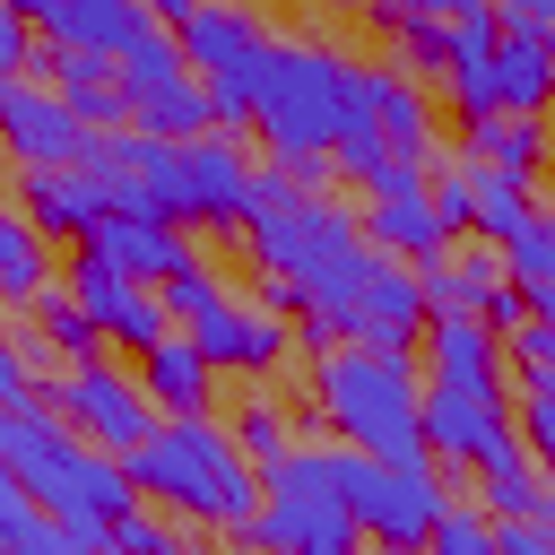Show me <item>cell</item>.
<instances>
[{"mask_svg":"<svg viewBox=\"0 0 555 555\" xmlns=\"http://www.w3.org/2000/svg\"><path fill=\"white\" fill-rule=\"evenodd\" d=\"M243 225L269 269V304L304 321L312 356L321 347H416V330H425L416 269L373 251V234L338 199L304 191L286 165H260Z\"/></svg>","mask_w":555,"mask_h":555,"instance_id":"1","label":"cell"},{"mask_svg":"<svg viewBox=\"0 0 555 555\" xmlns=\"http://www.w3.org/2000/svg\"><path fill=\"white\" fill-rule=\"evenodd\" d=\"M0 460L17 468L26 503H35L43 520H61L78 546H104V529L139 503L130 468H121L113 451L78 442V434H69L52 408H35V399H9V408H0Z\"/></svg>","mask_w":555,"mask_h":555,"instance_id":"2","label":"cell"},{"mask_svg":"<svg viewBox=\"0 0 555 555\" xmlns=\"http://www.w3.org/2000/svg\"><path fill=\"white\" fill-rule=\"evenodd\" d=\"M130 486L139 494H156L165 512H182L191 529H251V512H260V468L234 451V434L217 425V416H165L130 460Z\"/></svg>","mask_w":555,"mask_h":555,"instance_id":"3","label":"cell"},{"mask_svg":"<svg viewBox=\"0 0 555 555\" xmlns=\"http://www.w3.org/2000/svg\"><path fill=\"white\" fill-rule=\"evenodd\" d=\"M312 399L330 442L364 451V460H425V390H416V356L408 347H321L312 356Z\"/></svg>","mask_w":555,"mask_h":555,"instance_id":"4","label":"cell"},{"mask_svg":"<svg viewBox=\"0 0 555 555\" xmlns=\"http://www.w3.org/2000/svg\"><path fill=\"white\" fill-rule=\"evenodd\" d=\"M260 555H356V512L338 486V442H304L286 468L260 477V512L243 529Z\"/></svg>","mask_w":555,"mask_h":555,"instance_id":"5","label":"cell"},{"mask_svg":"<svg viewBox=\"0 0 555 555\" xmlns=\"http://www.w3.org/2000/svg\"><path fill=\"white\" fill-rule=\"evenodd\" d=\"M156 295H165L173 330L208 356V373H269V364L286 356V321H278V312H260V304H243V295H225L199 260H191V269H173Z\"/></svg>","mask_w":555,"mask_h":555,"instance_id":"6","label":"cell"},{"mask_svg":"<svg viewBox=\"0 0 555 555\" xmlns=\"http://www.w3.org/2000/svg\"><path fill=\"white\" fill-rule=\"evenodd\" d=\"M338 486H347L356 529L373 546H390V555H416L434 538V520L451 512V486H442L434 460H364V451L338 442Z\"/></svg>","mask_w":555,"mask_h":555,"instance_id":"7","label":"cell"},{"mask_svg":"<svg viewBox=\"0 0 555 555\" xmlns=\"http://www.w3.org/2000/svg\"><path fill=\"white\" fill-rule=\"evenodd\" d=\"M113 78H121L130 121H139L147 139H199V130H217V95H208V78L182 61V43H173L165 26L139 35V43L113 61Z\"/></svg>","mask_w":555,"mask_h":555,"instance_id":"8","label":"cell"},{"mask_svg":"<svg viewBox=\"0 0 555 555\" xmlns=\"http://www.w3.org/2000/svg\"><path fill=\"white\" fill-rule=\"evenodd\" d=\"M425 460L434 468H503L520 460V425H512V390H460V382H425Z\"/></svg>","mask_w":555,"mask_h":555,"instance_id":"9","label":"cell"},{"mask_svg":"<svg viewBox=\"0 0 555 555\" xmlns=\"http://www.w3.org/2000/svg\"><path fill=\"white\" fill-rule=\"evenodd\" d=\"M52 416H61L78 442L113 451V460H130V451L165 425L156 399L139 390V373H121V364H69V373L52 382Z\"/></svg>","mask_w":555,"mask_h":555,"instance_id":"10","label":"cell"},{"mask_svg":"<svg viewBox=\"0 0 555 555\" xmlns=\"http://www.w3.org/2000/svg\"><path fill=\"white\" fill-rule=\"evenodd\" d=\"M0 147L17 156V173H35V165H87L95 130L69 113L61 87H43L35 69H17V78H0Z\"/></svg>","mask_w":555,"mask_h":555,"instance_id":"11","label":"cell"},{"mask_svg":"<svg viewBox=\"0 0 555 555\" xmlns=\"http://www.w3.org/2000/svg\"><path fill=\"white\" fill-rule=\"evenodd\" d=\"M434 199H442L451 234H477V243H494V251L529 225V182L503 173V165H486V156H451V165H434Z\"/></svg>","mask_w":555,"mask_h":555,"instance_id":"12","label":"cell"},{"mask_svg":"<svg viewBox=\"0 0 555 555\" xmlns=\"http://www.w3.org/2000/svg\"><path fill=\"white\" fill-rule=\"evenodd\" d=\"M546 104H555V26H538V17H494V61H486V87H477V121H486V113L538 121Z\"/></svg>","mask_w":555,"mask_h":555,"instance_id":"13","label":"cell"},{"mask_svg":"<svg viewBox=\"0 0 555 555\" xmlns=\"http://www.w3.org/2000/svg\"><path fill=\"white\" fill-rule=\"evenodd\" d=\"M69 304H78L113 347H156V338H173L165 295H156V286H139V278H121V269H104L95 251H78V260H69Z\"/></svg>","mask_w":555,"mask_h":555,"instance_id":"14","label":"cell"},{"mask_svg":"<svg viewBox=\"0 0 555 555\" xmlns=\"http://www.w3.org/2000/svg\"><path fill=\"white\" fill-rule=\"evenodd\" d=\"M17 208H26L35 234H69V243H87V234L113 217V182L87 173V165H35V173H17Z\"/></svg>","mask_w":555,"mask_h":555,"instance_id":"15","label":"cell"},{"mask_svg":"<svg viewBox=\"0 0 555 555\" xmlns=\"http://www.w3.org/2000/svg\"><path fill=\"white\" fill-rule=\"evenodd\" d=\"M364 234H373V251H390L399 269H425V260H442L460 234H451V217H442V199H434V173L425 182H408V191H373V208L356 217Z\"/></svg>","mask_w":555,"mask_h":555,"instance_id":"16","label":"cell"},{"mask_svg":"<svg viewBox=\"0 0 555 555\" xmlns=\"http://www.w3.org/2000/svg\"><path fill=\"white\" fill-rule=\"evenodd\" d=\"M78 251H95L104 269H121V278H139V286H165L173 269H191L199 251H191V234L182 225H165V217H147V208H113Z\"/></svg>","mask_w":555,"mask_h":555,"instance_id":"17","label":"cell"},{"mask_svg":"<svg viewBox=\"0 0 555 555\" xmlns=\"http://www.w3.org/2000/svg\"><path fill=\"white\" fill-rule=\"evenodd\" d=\"M173 43H182V61L208 78V95H225V87L243 78V61L269 43V26H260L251 9H234V0H199V9L173 26Z\"/></svg>","mask_w":555,"mask_h":555,"instance_id":"18","label":"cell"},{"mask_svg":"<svg viewBox=\"0 0 555 555\" xmlns=\"http://www.w3.org/2000/svg\"><path fill=\"white\" fill-rule=\"evenodd\" d=\"M503 373H512V356H503V338H494L486 321H468V312H434V321H425V382L512 390Z\"/></svg>","mask_w":555,"mask_h":555,"instance_id":"19","label":"cell"},{"mask_svg":"<svg viewBox=\"0 0 555 555\" xmlns=\"http://www.w3.org/2000/svg\"><path fill=\"white\" fill-rule=\"evenodd\" d=\"M35 26L69 52H95V61H121L139 35H156V17L139 0H35Z\"/></svg>","mask_w":555,"mask_h":555,"instance_id":"20","label":"cell"},{"mask_svg":"<svg viewBox=\"0 0 555 555\" xmlns=\"http://www.w3.org/2000/svg\"><path fill=\"white\" fill-rule=\"evenodd\" d=\"M364 87H373V121H382V147L434 173V165H442V121H434V95H425L408 69H364Z\"/></svg>","mask_w":555,"mask_h":555,"instance_id":"21","label":"cell"},{"mask_svg":"<svg viewBox=\"0 0 555 555\" xmlns=\"http://www.w3.org/2000/svg\"><path fill=\"white\" fill-rule=\"evenodd\" d=\"M512 278H503V251L494 243H468V251H442V260H425L416 269V295H425V321L434 312H486V295H503Z\"/></svg>","mask_w":555,"mask_h":555,"instance_id":"22","label":"cell"},{"mask_svg":"<svg viewBox=\"0 0 555 555\" xmlns=\"http://www.w3.org/2000/svg\"><path fill=\"white\" fill-rule=\"evenodd\" d=\"M139 390L156 399V416H199V408H208V390H217V373H208V356L173 330V338L139 347Z\"/></svg>","mask_w":555,"mask_h":555,"instance_id":"23","label":"cell"},{"mask_svg":"<svg viewBox=\"0 0 555 555\" xmlns=\"http://www.w3.org/2000/svg\"><path fill=\"white\" fill-rule=\"evenodd\" d=\"M503 278L538 321H555V208H529V225L503 243Z\"/></svg>","mask_w":555,"mask_h":555,"instance_id":"24","label":"cell"},{"mask_svg":"<svg viewBox=\"0 0 555 555\" xmlns=\"http://www.w3.org/2000/svg\"><path fill=\"white\" fill-rule=\"evenodd\" d=\"M26 312H35V338H17V347H26V364H35V356H69V364H95L104 330H95V321H87V312H78L61 286H43Z\"/></svg>","mask_w":555,"mask_h":555,"instance_id":"25","label":"cell"},{"mask_svg":"<svg viewBox=\"0 0 555 555\" xmlns=\"http://www.w3.org/2000/svg\"><path fill=\"white\" fill-rule=\"evenodd\" d=\"M468 156H486V165H503V173H538V156H546V121H520V113H486V121H468Z\"/></svg>","mask_w":555,"mask_h":555,"instance_id":"26","label":"cell"},{"mask_svg":"<svg viewBox=\"0 0 555 555\" xmlns=\"http://www.w3.org/2000/svg\"><path fill=\"white\" fill-rule=\"evenodd\" d=\"M225 434H234V451H243L260 477H269V468H286V460L304 451V442H295V425L278 416V399H251V408H234V425H225Z\"/></svg>","mask_w":555,"mask_h":555,"instance_id":"27","label":"cell"},{"mask_svg":"<svg viewBox=\"0 0 555 555\" xmlns=\"http://www.w3.org/2000/svg\"><path fill=\"white\" fill-rule=\"evenodd\" d=\"M546 512V468L520 451V460H503V468H486V520L503 529V520H538Z\"/></svg>","mask_w":555,"mask_h":555,"instance_id":"28","label":"cell"},{"mask_svg":"<svg viewBox=\"0 0 555 555\" xmlns=\"http://www.w3.org/2000/svg\"><path fill=\"white\" fill-rule=\"evenodd\" d=\"M512 425H520V451L555 477V373H520V390H512Z\"/></svg>","mask_w":555,"mask_h":555,"instance_id":"29","label":"cell"},{"mask_svg":"<svg viewBox=\"0 0 555 555\" xmlns=\"http://www.w3.org/2000/svg\"><path fill=\"white\" fill-rule=\"evenodd\" d=\"M95 555H208V546H199V538H182V529H165L156 512H139V503H130V512L104 529V546H95Z\"/></svg>","mask_w":555,"mask_h":555,"instance_id":"30","label":"cell"},{"mask_svg":"<svg viewBox=\"0 0 555 555\" xmlns=\"http://www.w3.org/2000/svg\"><path fill=\"white\" fill-rule=\"evenodd\" d=\"M416 555H494V520H486V512H468V503H451Z\"/></svg>","mask_w":555,"mask_h":555,"instance_id":"31","label":"cell"},{"mask_svg":"<svg viewBox=\"0 0 555 555\" xmlns=\"http://www.w3.org/2000/svg\"><path fill=\"white\" fill-rule=\"evenodd\" d=\"M0 555H95V546H78V538H69L61 520H43V512H35V520H26V529H17V538H9Z\"/></svg>","mask_w":555,"mask_h":555,"instance_id":"32","label":"cell"},{"mask_svg":"<svg viewBox=\"0 0 555 555\" xmlns=\"http://www.w3.org/2000/svg\"><path fill=\"white\" fill-rule=\"evenodd\" d=\"M382 17H399V26H451V17H477L486 0H373Z\"/></svg>","mask_w":555,"mask_h":555,"instance_id":"33","label":"cell"},{"mask_svg":"<svg viewBox=\"0 0 555 555\" xmlns=\"http://www.w3.org/2000/svg\"><path fill=\"white\" fill-rule=\"evenodd\" d=\"M17 69H35V26L0 0V78H17Z\"/></svg>","mask_w":555,"mask_h":555,"instance_id":"34","label":"cell"},{"mask_svg":"<svg viewBox=\"0 0 555 555\" xmlns=\"http://www.w3.org/2000/svg\"><path fill=\"white\" fill-rule=\"evenodd\" d=\"M9 399H35V364H26V347L0 330V408H9Z\"/></svg>","mask_w":555,"mask_h":555,"instance_id":"35","label":"cell"},{"mask_svg":"<svg viewBox=\"0 0 555 555\" xmlns=\"http://www.w3.org/2000/svg\"><path fill=\"white\" fill-rule=\"evenodd\" d=\"M26 520H35V503H26V486H17V468L0 460V546H9V538H17Z\"/></svg>","mask_w":555,"mask_h":555,"instance_id":"36","label":"cell"},{"mask_svg":"<svg viewBox=\"0 0 555 555\" xmlns=\"http://www.w3.org/2000/svg\"><path fill=\"white\" fill-rule=\"evenodd\" d=\"M399 35H408V61H425V69L442 78V35H451V26H399Z\"/></svg>","mask_w":555,"mask_h":555,"instance_id":"37","label":"cell"},{"mask_svg":"<svg viewBox=\"0 0 555 555\" xmlns=\"http://www.w3.org/2000/svg\"><path fill=\"white\" fill-rule=\"evenodd\" d=\"M139 9H147V17H156V26H165V35H173V26H182V17H191V9H199V0H139Z\"/></svg>","mask_w":555,"mask_h":555,"instance_id":"38","label":"cell"}]
</instances>
